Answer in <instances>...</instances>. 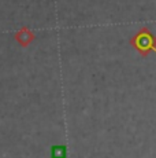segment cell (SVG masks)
Returning <instances> with one entry per match:
<instances>
[{
	"mask_svg": "<svg viewBox=\"0 0 156 158\" xmlns=\"http://www.w3.org/2000/svg\"><path fill=\"white\" fill-rule=\"evenodd\" d=\"M67 157V148L66 146H53L51 150V158H66Z\"/></svg>",
	"mask_w": 156,
	"mask_h": 158,
	"instance_id": "obj_2",
	"label": "cell"
},
{
	"mask_svg": "<svg viewBox=\"0 0 156 158\" xmlns=\"http://www.w3.org/2000/svg\"><path fill=\"white\" fill-rule=\"evenodd\" d=\"M133 44L142 55H145V52H148L149 50H154L156 52V39L149 33L148 29L141 30L133 40Z\"/></svg>",
	"mask_w": 156,
	"mask_h": 158,
	"instance_id": "obj_1",
	"label": "cell"
}]
</instances>
